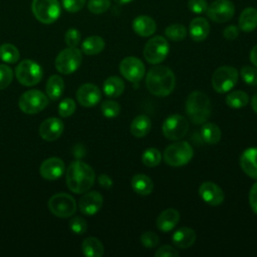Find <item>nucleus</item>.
<instances>
[{
	"label": "nucleus",
	"instance_id": "f257e3e1",
	"mask_svg": "<svg viewBox=\"0 0 257 257\" xmlns=\"http://www.w3.org/2000/svg\"><path fill=\"white\" fill-rule=\"evenodd\" d=\"M176 85L173 70L164 65L153 66L146 75V86L156 96H168Z\"/></svg>",
	"mask_w": 257,
	"mask_h": 257
},
{
	"label": "nucleus",
	"instance_id": "f03ea898",
	"mask_svg": "<svg viewBox=\"0 0 257 257\" xmlns=\"http://www.w3.org/2000/svg\"><path fill=\"white\" fill-rule=\"evenodd\" d=\"M94 180L93 169L81 161L72 162L66 169V185L75 194L87 192L92 187Z\"/></svg>",
	"mask_w": 257,
	"mask_h": 257
},
{
	"label": "nucleus",
	"instance_id": "7ed1b4c3",
	"mask_svg": "<svg viewBox=\"0 0 257 257\" xmlns=\"http://www.w3.org/2000/svg\"><path fill=\"white\" fill-rule=\"evenodd\" d=\"M185 109L189 119L193 123L203 124L211 115L212 105L210 98L202 91H193L186 99Z\"/></svg>",
	"mask_w": 257,
	"mask_h": 257
},
{
	"label": "nucleus",
	"instance_id": "20e7f679",
	"mask_svg": "<svg viewBox=\"0 0 257 257\" xmlns=\"http://www.w3.org/2000/svg\"><path fill=\"white\" fill-rule=\"evenodd\" d=\"M194 156L192 146L185 141L176 142L168 146L164 152V160L171 167H181L187 165Z\"/></svg>",
	"mask_w": 257,
	"mask_h": 257
},
{
	"label": "nucleus",
	"instance_id": "39448f33",
	"mask_svg": "<svg viewBox=\"0 0 257 257\" xmlns=\"http://www.w3.org/2000/svg\"><path fill=\"white\" fill-rule=\"evenodd\" d=\"M31 10L35 18L43 24L55 22L61 13L58 0H32Z\"/></svg>",
	"mask_w": 257,
	"mask_h": 257
},
{
	"label": "nucleus",
	"instance_id": "423d86ee",
	"mask_svg": "<svg viewBox=\"0 0 257 257\" xmlns=\"http://www.w3.org/2000/svg\"><path fill=\"white\" fill-rule=\"evenodd\" d=\"M238 82V71L235 67L224 65L215 70L212 75V87L218 93L230 91Z\"/></svg>",
	"mask_w": 257,
	"mask_h": 257
},
{
	"label": "nucleus",
	"instance_id": "0eeeda50",
	"mask_svg": "<svg viewBox=\"0 0 257 257\" xmlns=\"http://www.w3.org/2000/svg\"><path fill=\"white\" fill-rule=\"evenodd\" d=\"M81 61V51L76 47H67L56 56L55 68L62 74H71L79 68Z\"/></svg>",
	"mask_w": 257,
	"mask_h": 257
},
{
	"label": "nucleus",
	"instance_id": "6e6552de",
	"mask_svg": "<svg viewBox=\"0 0 257 257\" xmlns=\"http://www.w3.org/2000/svg\"><path fill=\"white\" fill-rule=\"evenodd\" d=\"M17 80L25 86H32L37 84L43 76L42 67L31 59L22 60L15 69Z\"/></svg>",
	"mask_w": 257,
	"mask_h": 257
},
{
	"label": "nucleus",
	"instance_id": "1a4fd4ad",
	"mask_svg": "<svg viewBox=\"0 0 257 257\" xmlns=\"http://www.w3.org/2000/svg\"><path fill=\"white\" fill-rule=\"evenodd\" d=\"M169 51L170 45L168 40L161 35H157L147 41L144 48V56L149 63L159 64L166 59Z\"/></svg>",
	"mask_w": 257,
	"mask_h": 257
},
{
	"label": "nucleus",
	"instance_id": "9d476101",
	"mask_svg": "<svg viewBox=\"0 0 257 257\" xmlns=\"http://www.w3.org/2000/svg\"><path fill=\"white\" fill-rule=\"evenodd\" d=\"M18 104L24 113L35 114L48 105V97L38 89H30L21 94Z\"/></svg>",
	"mask_w": 257,
	"mask_h": 257
},
{
	"label": "nucleus",
	"instance_id": "9b49d317",
	"mask_svg": "<svg viewBox=\"0 0 257 257\" xmlns=\"http://www.w3.org/2000/svg\"><path fill=\"white\" fill-rule=\"evenodd\" d=\"M48 209L56 217L67 218L75 213L76 203L71 195L66 193H58L49 199Z\"/></svg>",
	"mask_w": 257,
	"mask_h": 257
},
{
	"label": "nucleus",
	"instance_id": "f8f14e48",
	"mask_svg": "<svg viewBox=\"0 0 257 257\" xmlns=\"http://www.w3.org/2000/svg\"><path fill=\"white\" fill-rule=\"evenodd\" d=\"M189 130L188 119L181 114H171L163 122V135L170 141L183 139Z\"/></svg>",
	"mask_w": 257,
	"mask_h": 257
},
{
	"label": "nucleus",
	"instance_id": "ddd939ff",
	"mask_svg": "<svg viewBox=\"0 0 257 257\" xmlns=\"http://www.w3.org/2000/svg\"><path fill=\"white\" fill-rule=\"evenodd\" d=\"M207 16L216 23H225L232 19L235 6L230 0H215L207 8Z\"/></svg>",
	"mask_w": 257,
	"mask_h": 257
},
{
	"label": "nucleus",
	"instance_id": "4468645a",
	"mask_svg": "<svg viewBox=\"0 0 257 257\" xmlns=\"http://www.w3.org/2000/svg\"><path fill=\"white\" fill-rule=\"evenodd\" d=\"M120 74L131 82H139L146 73L143 61L136 56H127L119 63Z\"/></svg>",
	"mask_w": 257,
	"mask_h": 257
},
{
	"label": "nucleus",
	"instance_id": "2eb2a0df",
	"mask_svg": "<svg viewBox=\"0 0 257 257\" xmlns=\"http://www.w3.org/2000/svg\"><path fill=\"white\" fill-rule=\"evenodd\" d=\"M65 171L64 162L56 157H51L42 162L39 168L41 177L48 181H54L61 178Z\"/></svg>",
	"mask_w": 257,
	"mask_h": 257
},
{
	"label": "nucleus",
	"instance_id": "dca6fc26",
	"mask_svg": "<svg viewBox=\"0 0 257 257\" xmlns=\"http://www.w3.org/2000/svg\"><path fill=\"white\" fill-rule=\"evenodd\" d=\"M76 99L80 105L84 107H92L101 99L99 88L92 83H84L80 85L76 91Z\"/></svg>",
	"mask_w": 257,
	"mask_h": 257
},
{
	"label": "nucleus",
	"instance_id": "f3484780",
	"mask_svg": "<svg viewBox=\"0 0 257 257\" xmlns=\"http://www.w3.org/2000/svg\"><path fill=\"white\" fill-rule=\"evenodd\" d=\"M63 131L64 124L62 120L57 117L46 118L39 125V135L47 142L56 141L62 135Z\"/></svg>",
	"mask_w": 257,
	"mask_h": 257
},
{
	"label": "nucleus",
	"instance_id": "a211bd4d",
	"mask_svg": "<svg viewBox=\"0 0 257 257\" xmlns=\"http://www.w3.org/2000/svg\"><path fill=\"white\" fill-rule=\"evenodd\" d=\"M202 200L210 206H219L224 201L223 190L213 182H204L199 188Z\"/></svg>",
	"mask_w": 257,
	"mask_h": 257
},
{
	"label": "nucleus",
	"instance_id": "6ab92c4d",
	"mask_svg": "<svg viewBox=\"0 0 257 257\" xmlns=\"http://www.w3.org/2000/svg\"><path fill=\"white\" fill-rule=\"evenodd\" d=\"M102 203H103V198L98 192L96 191H91L88 193L85 192V194L80 198L78 202V208L83 215L92 216L101 209Z\"/></svg>",
	"mask_w": 257,
	"mask_h": 257
},
{
	"label": "nucleus",
	"instance_id": "aec40b11",
	"mask_svg": "<svg viewBox=\"0 0 257 257\" xmlns=\"http://www.w3.org/2000/svg\"><path fill=\"white\" fill-rule=\"evenodd\" d=\"M240 166L248 177L257 180V148H248L242 153Z\"/></svg>",
	"mask_w": 257,
	"mask_h": 257
},
{
	"label": "nucleus",
	"instance_id": "412c9836",
	"mask_svg": "<svg viewBox=\"0 0 257 257\" xmlns=\"http://www.w3.org/2000/svg\"><path fill=\"white\" fill-rule=\"evenodd\" d=\"M180 221V213L173 208L164 210L157 218V228L162 232L172 231Z\"/></svg>",
	"mask_w": 257,
	"mask_h": 257
},
{
	"label": "nucleus",
	"instance_id": "4be33fe9",
	"mask_svg": "<svg viewBox=\"0 0 257 257\" xmlns=\"http://www.w3.org/2000/svg\"><path fill=\"white\" fill-rule=\"evenodd\" d=\"M133 30L142 37H149L157 30L156 21L148 15L137 16L132 23Z\"/></svg>",
	"mask_w": 257,
	"mask_h": 257
},
{
	"label": "nucleus",
	"instance_id": "5701e85b",
	"mask_svg": "<svg viewBox=\"0 0 257 257\" xmlns=\"http://www.w3.org/2000/svg\"><path fill=\"white\" fill-rule=\"evenodd\" d=\"M210 33V24L204 17L194 18L189 25V34L196 42L204 41Z\"/></svg>",
	"mask_w": 257,
	"mask_h": 257
},
{
	"label": "nucleus",
	"instance_id": "b1692460",
	"mask_svg": "<svg viewBox=\"0 0 257 257\" xmlns=\"http://www.w3.org/2000/svg\"><path fill=\"white\" fill-rule=\"evenodd\" d=\"M197 239L196 232L189 227H182L174 232L172 235V242L173 244L180 248L186 249L192 246Z\"/></svg>",
	"mask_w": 257,
	"mask_h": 257
},
{
	"label": "nucleus",
	"instance_id": "393cba45",
	"mask_svg": "<svg viewBox=\"0 0 257 257\" xmlns=\"http://www.w3.org/2000/svg\"><path fill=\"white\" fill-rule=\"evenodd\" d=\"M238 27L243 32H251L257 27V9L254 7L245 8L238 20Z\"/></svg>",
	"mask_w": 257,
	"mask_h": 257
},
{
	"label": "nucleus",
	"instance_id": "a878e982",
	"mask_svg": "<svg viewBox=\"0 0 257 257\" xmlns=\"http://www.w3.org/2000/svg\"><path fill=\"white\" fill-rule=\"evenodd\" d=\"M132 189L141 196H148L153 192L154 183L152 179L145 174H137L131 181Z\"/></svg>",
	"mask_w": 257,
	"mask_h": 257
},
{
	"label": "nucleus",
	"instance_id": "bb28decb",
	"mask_svg": "<svg viewBox=\"0 0 257 257\" xmlns=\"http://www.w3.org/2000/svg\"><path fill=\"white\" fill-rule=\"evenodd\" d=\"M152 122L148 115L139 114L131 122L130 131L131 134L136 138H144L151 131Z\"/></svg>",
	"mask_w": 257,
	"mask_h": 257
},
{
	"label": "nucleus",
	"instance_id": "cd10ccee",
	"mask_svg": "<svg viewBox=\"0 0 257 257\" xmlns=\"http://www.w3.org/2000/svg\"><path fill=\"white\" fill-rule=\"evenodd\" d=\"M105 46V42L102 37L97 35H91L86 37L81 43V50L86 55H95L100 53Z\"/></svg>",
	"mask_w": 257,
	"mask_h": 257
},
{
	"label": "nucleus",
	"instance_id": "c85d7f7f",
	"mask_svg": "<svg viewBox=\"0 0 257 257\" xmlns=\"http://www.w3.org/2000/svg\"><path fill=\"white\" fill-rule=\"evenodd\" d=\"M63 91L64 81L61 76L57 74L51 75L46 82V95L52 100H57L62 96Z\"/></svg>",
	"mask_w": 257,
	"mask_h": 257
},
{
	"label": "nucleus",
	"instance_id": "c756f323",
	"mask_svg": "<svg viewBox=\"0 0 257 257\" xmlns=\"http://www.w3.org/2000/svg\"><path fill=\"white\" fill-rule=\"evenodd\" d=\"M103 92L108 97H118L124 91V82L118 76H109L103 82Z\"/></svg>",
	"mask_w": 257,
	"mask_h": 257
},
{
	"label": "nucleus",
	"instance_id": "7c9ffc66",
	"mask_svg": "<svg viewBox=\"0 0 257 257\" xmlns=\"http://www.w3.org/2000/svg\"><path fill=\"white\" fill-rule=\"evenodd\" d=\"M81 249L86 257H101L104 253L102 243L95 237L85 238L81 244Z\"/></svg>",
	"mask_w": 257,
	"mask_h": 257
},
{
	"label": "nucleus",
	"instance_id": "2f4dec72",
	"mask_svg": "<svg viewBox=\"0 0 257 257\" xmlns=\"http://www.w3.org/2000/svg\"><path fill=\"white\" fill-rule=\"evenodd\" d=\"M201 136L205 143L209 145H216L220 142L222 133L220 127L214 122H204L201 128Z\"/></svg>",
	"mask_w": 257,
	"mask_h": 257
},
{
	"label": "nucleus",
	"instance_id": "473e14b6",
	"mask_svg": "<svg viewBox=\"0 0 257 257\" xmlns=\"http://www.w3.org/2000/svg\"><path fill=\"white\" fill-rule=\"evenodd\" d=\"M226 104L232 108H241L249 101L248 94L243 90H234L226 96Z\"/></svg>",
	"mask_w": 257,
	"mask_h": 257
},
{
	"label": "nucleus",
	"instance_id": "72a5a7b5",
	"mask_svg": "<svg viewBox=\"0 0 257 257\" xmlns=\"http://www.w3.org/2000/svg\"><path fill=\"white\" fill-rule=\"evenodd\" d=\"M20 53L18 48L11 43L0 45V59L6 63H16L19 60Z\"/></svg>",
	"mask_w": 257,
	"mask_h": 257
},
{
	"label": "nucleus",
	"instance_id": "f704fd0d",
	"mask_svg": "<svg viewBox=\"0 0 257 257\" xmlns=\"http://www.w3.org/2000/svg\"><path fill=\"white\" fill-rule=\"evenodd\" d=\"M187 28L180 23H175L169 25L165 29V35L168 39L172 41H182L187 36Z\"/></svg>",
	"mask_w": 257,
	"mask_h": 257
},
{
	"label": "nucleus",
	"instance_id": "c9c22d12",
	"mask_svg": "<svg viewBox=\"0 0 257 257\" xmlns=\"http://www.w3.org/2000/svg\"><path fill=\"white\" fill-rule=\"evenodd\" d=\"M162 161V154L156 148L147 149L142 155V162L145 166L154 168L158 166Z\"/></svg>",
	"mask_w": 257,
	"mask_h": 257
},
{
	"label": "nucleus",
	"instance_id": "e433bc0d",
	"mask_svg": "<svg viewBox=\"0 0 257 257\" xmlns=\"http://www.w3.org/2000/svg\"><path fill=\"white\" fill-rule=\"evenodd\" d=\"M100 110L105 117L112 118L119 114L120 106L114 100H104L100 105Z\"/></svg>",
	"mask_w": 257,
	"mask_h": 257
},
{
	"label": "nucleus",
	"instance_id": "4c0bfd02",
	"mask_svg": "<svg viewBox=\"0 0 257 257\" xmlns=\"http://www.w3.org/2000/svg\"><path fill=\"white\" fill-rule=\"evenodd\" d=\"M75 108H76V104L72 98H69V97L64 98L60 101L58 105V114L61 117H68L74 113Z\"/></svg>",
	"mask_w": 257,
	"mask_h": 257
},
{
	"label": "nucleus",
	"instance_id": "58836bf2",
	"mask_svg": "<svg viewBox=\"0 0 257 257\" xmlns=\"http://www.w3.org/2000/svg\"><path fill=\"white\" fill-rule=\"evenodd\" d=\"M240 74L244 82H246L248 85H257V68L249 65L243 66L240 70Z\"/></svg>",
	"mask_w": 257,
	"mask_h": 257
},
{
	"label": "nucleus",
	"instance_id": "ea45409f",
	"mask_svg": "<svg viewBox=\"0 0 257 257\" xmlns=\"http://www.w3.org/2000/svg\"><path fill=\"white\" fill-rule=\"evenodd\" d=\"M110 7V0H89L87 3L88 10L93 14H102Z\"/></svg>",
	"mask_w": 257,
	"mask_h": 257
},
{
	"label": "nucleus",
	"instance_id": "a19ab883",
	"mask_svg": "<svg viewBox=\"0 0 257 257\" xmlns=\"http://www.w3.org/2000/svg\"><path fill=\"white\" fill-rule=\"evenodd\" d=\"M69 228L70 230L77 235H82L87 230V223L86 221L81 217H73L69 221Z\"/></svg>",
	"mask_w": 257,
	"mask_h": 257
},
{
	"label": "nucleus",
	"instance_id": "79ce46f5",
	"mask_svg": "<svg viewBox=\"0 0 257 257\" xmlns=\"http://www.w3.org/2000/svg\"><path fill=\"white\" fill-rule=\"evenodd\" d=\"M13 79V71L7 64H0V89L6 88Z\"/></svg>",
	"mask_w": 257,
	"mask_h": 257
},
{
	"label": "nucleus",
	"instance_id": "37998d69",
	"mask_svg": "<svg viewBox=\"0 0 257 257\" xmlns=\"http://www.w3.org/2000/svg\"><path fill=\"white\" fill-rule=\"evenodd\" d=\"M81 39V34L76 28H69L64 35V41L68 47H76Z\"/></svg>",
	"mask_w": 257,
	"mask_h": 257
},
{
	"label": "nucleus",
	"instance_id": "c03bdc74",
	"mask_svg": "<svg viewBox=\"0 0 257 257\" xmlns=\"http://www.w3.org/2000/svg\"><path fill=\"white\" fill-rule=\"evenodd\" d=\"M140 241L141 243L146 247V248H154L156 247L160 240H159V236L152 231H147L144 232L141 237H140Z\"/></svg>",
	"mask_w": 257,
	"mask_h": 257
},
{
	"label": "nucleus",
	"instance_id": "a18cd8bd",
	"mask_svg": "<svg viewBox=\"0 0 257 257\" xmlns=\"http://www.w3.org/2000/svg\"><path fill=\"white\" fill-rule=\"evenodd\" d=\"M86 0H61V4L63 8L70 13L78 12L83 8Z\"/></svg>",
	"mask_w": 257,
	"mask_h": 257
},
{
	"label": "nucleus",
	"instance_id": "49530a36",
	"mask_svg": "<svg viewBox=\"0 0 257 257\" xmlns=\"http://www.w3.org/2000/svg\"><path fill=\"white\" fill-rule=\"evenodd\" d=\"M188 8L195 14H202L207 11V0H188Z\"/></svg>",
	"mask_w": 257,
	"mask_h": 257
},
{
	"label": "nucleus",
	"instance_id": "de8ad7c7",
	"mask_svg": "<svg viewBox=\"0 0 257 257\" xmlns=\"http://www.w3.org/2000/svg\"><path fill=\"white\" fill-rule=\"evenodd\" d=\"M156 257H177L179 252L170 245H164L155 252Z\"/></svg>",
	"mask_w": 257,
	"mask_h": 257
},
{
	"label": "nucleus",
	"instance_id": "09e8293b",
	"mask_svg": "<svg viewBox=\"0 0 257 257\" xmlns=\"http://www.w3.org/2000/svg\"><path fill=\"white\" fill-rule=\"evenodd\" d=\"M239 35V27L236 25H229L224 28L223 30V36L227 40H234L238 37Z\"/></svg>",
	"mask_w": 257,
	"mask_h": 257
},
{
	"label": "nucleus",
	"instance_id": "8fccbe9b",
	"mask_svg": "<svg viewBox=\"0 0 257 257\" xmlns=\"http://www.w3.org/2000/svg\"><path fill=\"white\" fill-rule=\"evenodd\" d=\"M249 204H250L252 211L257 215V182L250 189Z\"/></svg>",
	"mask_w": 257,
	"mask_h": 257
},
{
	"label": "nucleus",
	"instance_id": "3c124183",
	"mask_svg": "<svg viewBox=\"0 0 257 257\" xmlns=\"http://www.w3.org/2000/svg\"><path fill=\"white\" fill-rule=\"evenodd\" d=\"M97 182H98L99 186L104 188V189H110L113 185V182H112L111 178L108 175H105V174L99 175L97 177Z\"/></svg>",
	"mask_w": 257,
	"mask_h": 257
},
{
	"label": "nucleus",
	"instance_id": "603ef678",
	"mask_svg": "<svg viewBox=\"0 0 257 257\" xmlns=\"http://www.w3.org/2000/svg\"><path fill=\"white\" fill-rule=\"evenodd\" d=\"M250 61L254 66L257 67V44L253 46V48L250 51Z\"/></svg>",
	"mask_w": 257,
	"mask_h": 257
},
{
	"label": "nucleus",
	"instance_id": "864d4df0",
	"mask_svg": "<svg viewBox=\"0 0 257 257\" xmlns=\"http://www.w3.org/2000/svg\"><path fill=\"white\" fill-rule=\"evenodd\" d=\"M251 106H252V109L257 113V93H255V94L252 96V99H251Z\"/></svg>",
	"mask_w": 257,
	"mask_h": 257
},
{
	"label": "nucleus",
	"instance_id": "5fc2aeb1",
	"mask_svg": "<svg viewBox=\"0 0 257 257\" xmlns=\"http://www.w3.org/2000/svg\"><path fill=\"white\" fill-rule=\"evenodd\" d=\"M114 2H116L117 4H127L134 0H113Z\"/></svg>",
	"mask_w": 257,
	"mask_h": 257
}]
</instances>
